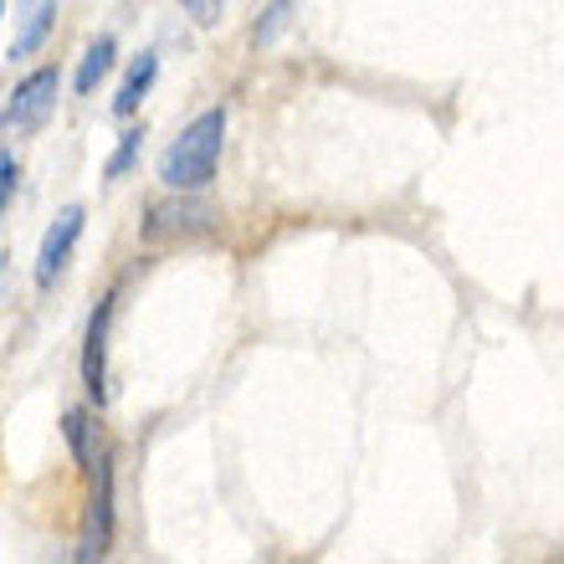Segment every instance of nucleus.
Returning a JSON list of instances; mask_svg holds the SVG:
<instances>
[{
    "instance_id": "nucleus-13",
    "label": "nucleus",
    "mask_w": 564,
    "mask_h": 564,
    "mask_svg": "<svg viewBox=\"0 0 564 564\" xmlns=\"http://www.w3.org/2000/svg\"><path fill=\"white\" fill-rule=\"evenodd\" d=\"M180 6L191 11L195 26H216V21H221V6H226V0H180Z\"/></svg>"
},
{
    "instance_id": "nucleus-14",
    "label": "nucleus",
    "mask_w": 564,
    "mask_h": 564,
    "mask_svg": "<svg viewBox=\"0 0 564 564\" xmlns=\"http://www.w3.org/2000/svg\"><path fill=\"white\" fill-rule=\"evenodd\" d=\"M11 191H15V154H6V149H0V216H6Z\"/></svg>"
},
{
    "instance_id": "nucleus-12",
    "label": "nucleus",
    "mask_w": 564,
    "mask_h": 564,
    "mask_svg": "<svg viewBox=\"0 0 564 564\" xmlns=\"http://www.w3.org/2000/svg\"><path fill=\"white\" fill-rule=\"evenodd\" d=\"M62 431H67V446H73V457L83 462V467H93V452H88V416H83V411H67Z\"/></svg>"
},
{
    "instance_id": "nucleus-3",
    "label": "nucleus",
    "mask_w": 564,
    "mask_h": 564,
    "mask_svg": "<svg viewBox=\"0 0 564 564\" xmlns=\"http://www.w3.org/2000/svg\"><path fill=\"white\" fill-rule=\"evenodd\" d=\"M108 544H113V457L104 452L98 457V482H93L88 498V519H83V539H77V560H104Z\"/></svg>"
},
{
    "instance_id": "nucleus-4",
    "label": "nucleus",
    "mask_w": 564,
    "mask_h": 564,
    "mask_svg": "<svg viewBox=\"0 0 564 564\" xmlns=\"http://www.w3.org/2000/svg\"><path fill=\"white\" fill-rule=\"evenodd\" d=\"M57 88H62L57 67H36L26 83H15L11 104L0 108V129H36L52 113V104H57Z\"/></svg>"
},
{
    "instance_id": "nucleus-7",
    "label": "nucleus",
    "mask_w": 564,
    "mask_h": 564,
    "mask_svg": "<svg viewBox=\"0 0 564 564\" xmlns=\"http://www.w3.org/2000/svg\"><path fill=\"white\" fill-rule=\"evenodd\" d=\"M57 6L62 0H21V26H15V36H11V57H31V52L52 36Z\"/></svg>"
},
{
    "instance_id": "nucleus-8",
    "label": "nucleus",
    "mask_w": 564,
    "mask_h": 564,
    "mask_svg": "<svg viewBox=\"0 0 564 564\" xmlns=\"http://www.w3.org/2000/svg\"><path fill=\"white\" fill-rule=\"evenodd\" d=\"M154 73H160V57H154V52H139V62L129 67V77H123L119 98H113V113H119V119H129V113L144 104V93H149V83H154Z\"/></svg>"
},
{
    "instance_id": "nucleus-11",
    "label": "nucleus",
    "mask_w": 564,
    "mask_h": 564,
    "mask_svg": "<svg viewBox=\"0 0 564 564\" xmlns=\"http://www.w3.org/2000/svg\"><path fill=\"white\" fill-rule=\"evenodd\" d=\"M293 11H297V0H272L268 6V15L257 21V31H252V42L257 46H268V42H278V31L293 21Z\"/></svg>"
},
{
    "instance_id": "nucleus-2",
    "label": "nucleus",
    "mask_w": 564,
    "mask_h": 564,
    "mask_svg": "<svg viewBox=\"0 0 564 564\" xmlns=\"http://www.w3.org/2000/svg\"><path fill=\"white\" fill-rule=\"evenodd\" d=\"M221 221V210L195 200L191 191H175V200H160L149 206V221H144V241L149 247H175V241H195V237H210Z\"/></svg>"
},
{
    "instance_id": "nucleus-5",
    "label": "nucleus",
    "mask_w": 564,
    "mask_h": 564,
    "mask_svg": "<svg viewBox=\"0 0 564 564\" xmlns=\"http://www.w3.org/2000/svg\"><path fill=\"white\" fill-rule=\"evenodd\" d=\"M83 237V206H67L57 216V226L42 237V252H36V288H52L62 278V268L73 262V247Z\"/></svg>"
},
{
    "instance_id": "nucleus-6",
    "label": "nucleus",
    "mask_w": 564,
    "mask_h": 564,
    "mask_svg": "<svg viewBox=\"0 0 564 564\" xmlns=\"http://www.w3.org/2000/svg\"><path fill=\"white\" fill-rule=\"evenodd\" d=\"M108 324H113V293L98 303V313H93V324H88V349H83V386H88V395L93 401H104L108 390H104V380H108Z\"/></svg>"
},
{
    "instance_id": "nucleus-9",
    "label": "nucleus",
    "mask_w": 564,
    "mask_h": 564,
    "mask_svg": "<svg viewBox=\"0 0 564 564\" xmlns=\"http://www.w3.org/2000/svg\"><path fill=\"white\" fill-rule=\"evenodd\" d=\"M113 73V36H98V42L88 46V57H83V67H77V93L88 98L104 77Z\"/></svg>"
},
{
    "instance_id": "nucleus-15",
    "label": "nucleus",
    "mask_w": 564,
    "mask_h": 564,
    "mask_svg": "<svg viewBox=\"0 0 564 564\" xmlns=\"http://www.w3.org/2000/svg\"><path fill=\"white\" fill-rule=\"evenodd\" d=\"M0 6H6V0H0Z\"/></svg>"
},
{
    "instance_id": "nucleus-10",
    "label": "nucleus",
    "mask_w": 564,
    "mask_h": 564,
    "mask_svg": "<svg viewBox=\"0 0 564 564\" xmlns=\"http://www.w3.org/2000/svg\"><path fill=\"white\" fill-rule=\"evenodd\" d=\"M139 149H144V123H139V129H129V134L119 139V149H113V160L104 164V175H108V180H123L129 170H134Z\"/></svg>"
},
{
    "instance_id": "nucleus-1",
    "label": "nucleus",
    "mask_w": 564,
    "mask_h": 564,
    "mask_svg": "<svg viewBox=\"0 0 564 564\" xmlns=\"http://www.w3.org/2000/svg\"><path fill=\"white\" fill-rule=\"evenodd\" d=\"M221 144H226V108H210L164 149L160 180L170 191H206L216 164H221Z\"/></svg>"
}]
</instances>
